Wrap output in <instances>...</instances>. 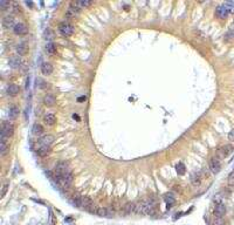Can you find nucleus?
Returning <instances> with one entry per match:
<instances>
[{
	"mask_svg": "<svg viewBox=\"0 0 234 225\" xmlns=\"http://www.w3.org/2000/svg\"><path fill=\"white\" fill-rule=\"evenodd\" d=\"M41 72H42L43 75H50L52 73H53V66L48 62L42 63V66H41Z\"/></svg>",
	"mask_w": 234,
	"mask_h": 225,
	"instance_id": "18",
	"label": "nucleus"
},
{
	"mask_svg": "<svg viewBox=\"0 0 234 225\" xmlns=\"http://www.w3.org/2000/svg\"><path fill=\"white\" fill-rule=\"evenodd\" d=\"M209 170H211L212 174H218V172L220 171V169H221L220 160H218L216 157H212V158L209 160Z\"/></svg>",
	"mask_w": 234,
	"mask_h": 225,
	"instance_id": "4",
	"label": "nucleus"
},
{
	"mask_svg": "<svg viewBox=\"0 0 234 225\" xmlns=\"http://www.w3.org/2000/svg\"><path fill=\"white\" fill-rule=\"evenodd\" d=\"M19 115V108L15 106H12L10 108V112H8V117L10 120H15Z\"/></svg>",
	"mask_w": 234,
	"mask_h": 225,
	"instance_id": "19",
	"label": "nucleus"
},
{
	"mask_svg": "<svg viewBox=\"0 0 234 225\" xmlns=\"http://www.w3.org/2000/svg\"><path fill=\"white\" fill-rule=\"evenodd\" d=\"M136 210V203H128L127 205L124 206V212L127 215H130V213H135Z\"/></svg>",
	"mask_w": 234,
	"mask_h": 225,
	"instance_id": "20",
	"label": "nucleus"
},
{
	"mask_svg": "<svg viewBox=\"0 0 234 225\" xmlns=\"http://www.w3.org/2000/svg\"><path fill=\"white\" fill-rule=\"evenodd\" d=\"M13 8H14V12L15 13L20 12V6H18V4H14V5H13Z\"/></svg>",
	"mask_w": 234,
	"mask_h": 225,
	"instance_id": "32",
	"label": "nucleus"
},
{
	"mask_svg": "<svg viewBox=\"0 0 234 225\" xmlns=\"http://www.w3.org/2000/svg\"><path fill=\"white\" fill-rule=\"evenodd\" d=\"M37 152L40 157H46L50 152V147H47V145H40V147L37 148Z\"/></svg>",
	"mask_w": 234,
	"mask_h": 225,
	"instance_id": "13",
	"label": "nucleus"
},
{
	"mask_svg": "<svg viewBox=\"0 0 234 225\" xmlns=\"http://www.w3.org/2000/svg\"><path fill=\"white\" fill-rule=\"evenodd\" d=\"M8 187H10V184H8V183L4 184V187H2V190H1V198H2V197H5V195H6L7 190H8Z\"/></svg>",
	"mask_w": 234,
	"mask_h": 225,
	"instance_id": "30",
	"label": "nucleus"
},
{
	"mask_svg": "<svg viewBox=\"0 0 234 225\" xmlns=\"http://www.w3.org/2000/svg\"><path fill=\"white\" fill-rule=\"evenodd\" d=\"M213 225H225V220L222 217H216L214 222H213Z\"/></svg>",
	"mask_w": 234,
	"mask_h": 225,
	"instance_id": "28",
	"label": "nucleus"
},
{
	"mask_svg": "<svg viewBox=\"0 0 234 225\" xmlns=\"http://www.w3.org/2000/svg\"><path fill=\"white\" fill-rule=\"evenodd\" d=\"M43 103L47 107H53L56 103V99L53 94H46L43 97Z\"/></svg>",
	"mask_w": 234,
	"mask_h": 225,
	"instance_id": "9",
	"label": "nucleus"
},
{
	"mask_svg": "<svg viewBox=\"0 0 234 225\" xmlns=\"http://www.w3.org/2000/svg\"><path fill=\"white\" fill-rule=\"evenodd\" d=\"M15 26L14 24V17L13 15H6V17H4L2 19V27L5 28V30H10V28H12Z\"/></svg>",
	"mask_w": 234,
	"mask_h": 225,
	"instance_id": "7",
	"label": "nucleus"
},
{
	"mask_svg": "<svg viewBox=\"0 0 234 225\" xmlns=\"http://www.w3.org/2000/svg\"><path fill=\"white\" fill-rule=\"evenodd\" d=\"M59 31L61 33L62 35L64 37H70L73 33H74V26L72 25L70 22H67V21H63L59 25Z\"/></svg>",
	"mask_w": 234,
	"mask_h": 225,
	"instance_id": "2",
	"label": "nucleus"
},
{
	"mask_svg": "<svg viewBox=\"0 0 234 225\" xmlns=\"http://www.w3.org/2000/svg\"><path fill=\"white\" fill-rule=\"evenodd\" d=\"M225 213H226V206H225V204H222V203L216 204V209H214V215H216V217H224Z\"/></svg>",
	"mask_w": 234,
	"mask_h": 225,
	"instance_id": "10",
	"label": "nucleus"
},
{
	"mask_svg": "<svg viewBox=\"0 0 234 225\" xmlns=\"http://www.w3.org/2000/svg\"><path fill=\"white\" fill-rule=\"evenodd\" d=\"M10 65L12 68H19L21 65V59L18 55H13L10 57Z\"/></svg>",
	"mask_w": 234,
	"mask_h": 225,
	"instance_id": "14",
	"label": "nucleus"
},
{
	"mask_svg": "<svg viewBox=\"0 0 234 225\" xmlns=\"http://www.w3.org/2000/svg\"><path fill=\"white\" fill-rule=\"evenodd\" d=\"M10 6H11V2H10V1H6V0L0 1V8H1V11H6Z\"/></svg>",
	"mask_w": 234,
	"mask_h": 225,
	"instance_id": "25",
	"label": "nucleus"
},
{
	"mask_svg": "<svg viewBox=\"0 0 234 225\" xmlns=\"http://www.w3.org/2000/svg\"><path fill=\"white\" fill-rule=\"evenodd\" d=\"M32 131H33L34 135H41V134H43V131L45 130H43L42 125L35 123V124L33 125V128H32Z\"/></svg>",
	"mask_w": 234,
	"mask_h": 225,
	"instance_id": "22",
	"label": "nucleus"
},
{
	"mask_svg": "<svg viewBox=\"0 0 234 225\" xmlns=\"http://www.w3.org/2000/svg\"><path fill=\"white\" fill-rule=\"evenodd\" d=\"M176 169H177V174L178 175H184L185 172H186V168H185V165L183 163H178Z\"/></svg>",
	"mask_w": 234,
	"mask_h": 225,
	"instance_id": "24",
	"label": "nucleus"
},
{
	"mask_svg": "<svg viewBox=\"0 0 234 225\" xmlns=\"http://www.w3.org/2000/svg\"><path fill=\"white\" fill-rule=\"evenodd\" d=\"M77 101H79V102H82V101H86V96H81V97H79V99H77Z\"/></svg>",
	"mask_w": 234,
	"mask_h": 225,
	"instance_id": "33",
	"label": "nucleus"
},
{
	"mask_svg": "<svg viewBox=\"0 0 234 225\" xmlns=\"http://www.w3.org/2000/svg\"><path fill=\"white\" fill-rule=\"evenodd\" d=\"M13 134H14V125L10 122H4L1 124V136L11 137Z\"/></svg>",
	"mask_w": 234,
	"mask_h": 225,
	"instance_id": "3",
	"label": "nucleus"
},
{
	"mask_svg": "<svg viewBox=\"0 0 234 225\" xmlns=\"http://www.w3.org/2000/svg\"><path fill=\"white\" fill-rule=\"evenodd\" d=\"M201 180H203V176H201V174H200V172H194V174L192 175V177H191L192 185H194V187L199 185V184L201 183Z\"/></svg>",
	"mask_w": 234,
	"mask_h": 225,
	"instance_id": "16",
	"label": "nucleus"
},
{
	"mask_svg": "<svg viewBox=\"0 0 234 225\" xmlns=\"http://www.w3.org/2000/svg\"><path fill=\"white\" fill-rule=\"evenodd\" d=\"M229 14V8L226 5H220L216 7V15L219 19H225L227 18V15Z\"/></svg>",
	"mask_w": 234,
	"mask_h": 225,
	"instance_id": "5",
	"label": "nucleus"
},
{
	"mask_svg": "<svg viewBox=\"0 0 234 225\" xmlns=\"http://www.w3.org/2000/svg\"><path fill=\"white\" fill-rule=\"evenodd\" d=\"M10 152V142H0V155L4 157Z\"/></svg>",
	"mask_w": 234,
	"mask_h": 225,
	"instance_id": "15",
	"label": "nucleus"
},
{
	"mask_svg": "<svg viewBox=\"0 0 234 225\" xmlns=\"http://www.w3.org/2000/svg\"><path fill=\"white\" fill-rule=\"evenodd\" d=\"M19 90H20L19 87L14 83H11V85L7 86V94L11 95V96H15L17 94H19Z\"/></svg>",
	"mask_w": 234,
	"mask_h": 225,
	"instance_id": "17",
	"label": "nucleus"
},
{
	"mask_svg": "<svg viewBox=\"0 0 234 225\" xmlns=\"http://www.w3.org/2000/svg\"><path fill=\"white\" fill-rule=\"evenodd\" d=\"M233 151H234L233 145H231V144H225L224 147H221V148L218 149L216 157L218 158V160H224V158H226L227 156H229Z\"/></svg>",
	"mask_w": 234,
	"mask_h": 225,
	"instance_id": "1",
	"label": "nucleus"
},
{
	"mask_svg": "<svg viewBox=\"0 0 234 225\" xmlns=\"http://www.w3.org/2000/svg\"><path fill=\"white\" fill-rule=\"evenodd\" d=\"M165 202H166L167 209H169V207H171V205L174 203V198H173L172 196H165Z\"/></svg>",
	"mask_w": 234,
	"mask_h": 225,
	"instance_id": "27",
	"label": "nucleus"
},
{
	"mask_svg": "<svg viewBox=\"0 0 234 225\" xmlns=\"http://www.w3.org/2000/svg\"><path fill=\"white\" fill-rule=\"evenodd\" d=\"M228 184L234 187V170L229 174V176H228Z\"/></svg>",
	"mask_w": 234,
	"mask_h": 225,
	"instance_id": "29",
	"label": "nucleus"
},
{
	"mask_svg": "<svg viewBox=\"0 0 234 225\" xmlns=\"http://www.w3.org/2000/svg\"><path fill=\"white\" fill-rule=\"evenodd\" d=\"M46 52L50 54V55H53V54H55L56 53V45L54 42H48V44L46 45Z\"/></svg>",
	"mask_w": 234,
	"mask_h": 225,
	"instance_id": "21",
	"label": "nucleus"
},
{
	"mask_svg": "<svg viewBox=\"0 0 234 225\" xmlns=\"http://www.w3.org/2000/svg\"><path fill=\"white\" fill-rule=\"evenodd\" d=\"M39 144L40 145H47V147H50L53 142H54V137L52 135H45L41 138H39Z\"/></svg>",
	"mask_w": 234,
	"mask_h": 225,
	"instance_id": "8",
	"label": "nucleus"
},
{
	"mask_svg": "<svg viewBox=\"0 0 234 225\" xmlns=\"http://www.w3.org/2000/svg\"><path fill=\"white\" fill-rule=\"evenodd\" d=\"M28 52V45L26 42H20V44L17 46V53H18L20 56L26 55Z\"/></svg>",
	"mask_w": 234,
	"mask_h": 225,
	"instance_id": "12",
	"label": "nucleus"
},
{
	"mask_svg": "<svg viewBox=\"0 0 234 225\" xmlns=\"http://www.w3.org/2000/svg\"><path fill=\"white\" fill-rule=\"evenodd\" d=\"M77 2H79V5H80L82 8H83V7H89L92 4V0H80V1H77Z\"/></svg>",
	"mask_w": 234,
	"mask_h": 225,
	"instance_id": "26",
	"label": "nucleus"
},
{
	"mask_svg": "<svg viewBox=\"0 0 234 225\" xmlns=\"http://www.w3.org/2000/svg\"><path fill=\"white\" fill-rule=\"evenodd\" d=\"M13 33L15 35H25L27 33V26L25 24H22V22H18L13 27Z\"/></svg>",
	"mask_w": 234,
	"mask_h": 225,
	"instance_id": "6",
	"label": "nucleus"
},
{
	"mask_svg": "<svg viewBox=\"0 0 234 225\" xmlns=\"http://www.w3.org/2000/svg\"><path fill=\"white\" fill-rule=\"evenodd\" d=\"M43 122H45V124L47 125H54L56 122V117L54 114H46L45 116H43Z\"/></svg>",
	"mask_w": 234,
	"mask_h": 225,
	"instance_id": "11",
	"label": "nucleus"
},
{
	"mask_svg": "<svg viewBox=\"0 0 234 225\" xmlns=\"http://www.w3.org/2000/svg\"><path fill=\"white\" fill-rule=\"evenodd\" d=\"M228 140L229 141H234V129H232L228 132Z\"/></svg>",
	"mask_w": 234,
	"mask_h": 225,
	"instance_id": "31",
	"label": "nucleus"
},
{
	"mask_svg": "<svg viewBox=\"0 0 234 225\" xmlns=\"http://www.w3.org/2000/svg\"><path fill=\"white\" fill-rule=\"evenodd\" d=\"M225 39H226L227 41H232V40H234V27H232V28L228 30V32L225 34Z\"/></svg>",
	"mask_w": 234,
	"mask_h": 225,
	"instance_id": "23",
	"label": "nucleus"
}]
</instances>
